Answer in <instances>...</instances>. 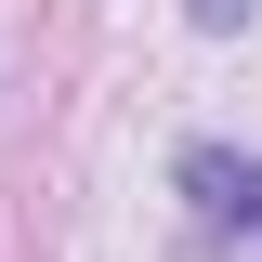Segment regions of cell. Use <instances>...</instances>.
Here are the masks:
<instances>
[{
	"instance_id": "1",
	"label": "cell",
	"mask_w": 262,
	"mask_h": 262,
	"mask_svg": "<svg viewBox=\"0 0 262 262\" xmlns=\"http://www.w3.org/2000/svg\"><path fill=\"white\" fill-rule=\"evenodd\" d=\"M184 196L210 210V223L262 236V170H249V158H223V144H196V158H184Z\"/></svg>"
}]
</instances>
